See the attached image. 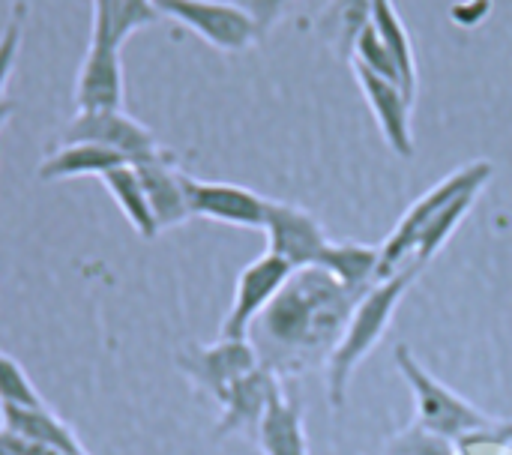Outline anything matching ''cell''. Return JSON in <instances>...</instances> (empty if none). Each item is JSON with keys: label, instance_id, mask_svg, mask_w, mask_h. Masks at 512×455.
<instances>
[{"label": "cell", "instance_id": "6da1fadb", "mask_svg": "<svg viewBox=\"0 0 512 455\" xmlns=\"http://www.w3.org/2000/svg\"><path fill=\"white\" fill-rule=\"evenodd\" d=\"M360 300L321 267L294 270L249 330L261 369L291 378L327 366Z\"/></svg>", "mask_w": 512, "mask_h": 455}, {"label": "cell", "instance_id": "7a4b0ae2", "mask_svg": "<svg viewBox=\"0 0 512 455\" xmlns=\"http://www.w3.org/2000/svg\"><path fill=\"white\" fill-rule=\"evenodd\" d=\"M426 267H420L417 261H408L399 273H393L390 279L375 282L363 300L357 303L336 351L327 360V393H330V405L342 408L345 396H348V384L351 375L357 372V366L378 348V342L387 336V327L402 303V297L411 291V285L417 282V276Z\"/></svg>", "mask_w": 512, "mask_h": 455}, {"label": "cell", "instance_id": "3957f363", "mask_svg": "<svg viewBox=\"0 0 512 455\" xmlns=\"http://www.w3.org/2000/svg\"><path fill=\"white\" fill-rule=\"evenodd\" d=\"M393 363L414 396V423L417 426H423L453 444L477 438V435H492L498 429L489 414H483L465 396L453 393L438 378H432L408 345H396Z\"/></svg>", "mask_w": 512, "mask_h": 455}, {"label": "cell", "instance_id": "277c9868", "mask_svg": "<svg viewBox=\"0 0 512 455\" xmlns=\"http://www.w3.org/2000/svg\"><path fill=\"white\" fill-rule=\"evenodd\" d=\"M492 174H495V165L486 162V159H477V162H468V165L456 168V171L447 174L441 183H435L426 195H420V198L405 210V216L399 219V225L393 228V234L378 246V249H381L378 279H390L393 273H399V270L411 261V255H414L420 237L429 231V225L438 219V213H441L453 198H459L462 192H468V189H486V186L492 183Z\"/></svg>", "mask_w": 512, "mask_h": 455}, {"label": "cell", "instance_id": "5b68a950", "mask_svg": "<svg viewBox=\"0 0 512 455\" xmlns=\"http://www.w3.org/2000/svg\"><path fill=\"white\" fill-rule=\"evenodd\" d=\"M159 15L180 21L183 27H189L195 36H201L207 45L237 54L252 48L261 33L255 27V21L231 0H153Z\"/></svg>", "mask_w": 512, "mask_h": 455}, {"label": "cell", "instance_id": "8992f818", "mask_svg": "<svg viewBox=\"0 0 512 455\" xmlns=\"http://www.w3.org/2000/svg\"><path fill=\"white\" fill-rule=\"evenodd\" d=\"M177 366L201 393L222 405L231 387L252 375L261 363L249 339H216L213 345H189L177 354Z\"/></svg>", "mask_w": 512, "mask_h": 455}, {"label": "cell", "instance_id": "52a82bcc", "mask_svg": "<svg viewBox=\"0 0 512 455\" xmlns=\"http://www.w3.org/2000/svg\"><path fill=\"white\" fill-rule=\"evenodd\" d=\"M63 141H87V144L114 150L129 165H141V162H150V159H159V156L168 153L156 141V135L144 123L129 117L126 111L75 114L63 129Z\"/></svg>", "mask_w": 512, "mask_h": 455}, {"label": "cell", "instance_id": "ba28073f", "mask_svg": "<svg viewBox=\"0 0 512 455\" xmlns=\"http://www.w3.org/2000/svg\"><path fill=\"white\" fill-rule=\"evenodd\" d=\"M261 231L267 234V252L285 261L291 270L315 267L330 243L321 219L291 201H270Z\"/></svg>", "mask_w": 512, "mask_h": 455}, {"label": "cell", "instance_id": "9c48e42d", "mask_svg": "<svg viewBox=\"0 0 512 455\" xmlns=\"http://www.w3.org/2000/svg\"><path fill=\"white\" fill-rule=\"evenodd\" d=\"M291 267L279 261L276 255H261L249 267L240 270L237 285H234V300L231 309L222 321L219 339H249L252 324L264 315V309L276 300V294L285 288L291 279Z\"/></svg>", "mask_w": 512, "mask_h": 455}, {"label": "cell", "instance_id": "30bf717a", "mask_svg": "<svg viewBox=\"0 0 512 455\" xmlns=\"http://www.w3.org/2000/svg\"><path fill=\"white\" fill-rule=\"evenodd\" d=\"M186 204H189V216L261 231L270 198H261L258 192L237 183H210L186 174Z\"/></svg>", "mask_w": 512, "mask_h": 455}, {"label": "cell", "instance_id": "8fae6325", "mask_svg": "<svg viewBox=\"0 0 512 455\" xmlns=\"http://www.w3.org/2000/svg\"><path fill=\"white\" fill-rule=\"evenodd\" d=\"M354 66V75H357V84L378 120V129L387 141V147L402 156V159H411L417 144H414V126H411V111H414V102L405 96V90L357 63Z\"/></svg>", "mask_w": 512, "mask_h": 455}, {"label": "cell", "instance_id": "7c38bea8", "mask_svg": "<svg viewBox=\"0 0 512 455\" xmlns=\"http://www.w3.org/2000/svg\"><path fill=\"white\" fill-rule=\"evenodd\" d=\"M123 111V63L120 48L90 42L75 78V114Z\"/></svg>", "mask_w": 512, "mask_h": 455}, {"label": "cell", "instance_id": "4fadbf2b", "mask_svg": "<svg viewBox=\"0 0 512 455\" xmlns=\"http://www.w3.org/2000/svg\"><path fill=\"white\" fill-rule=\"evenodd\" d=\"M141 177L147 204L153 210V219L159 231L177 228L189 219V204H186V174L177 168L174 153H165L159 159L132 165Z\"/></svg>", "mask_w": 512, "mask_h": 455}, {"label": "cell", "instance_id": "5bb4252c", "mask_svg": "<svg viewBox=\"0 0 512 455\" xmlns=\"http://www.w3.org/2000/svg\"><path fill=\"white\" fill-rule=\"evenodd\" d=\"M279 378L267 369H255L252 375H246L243 381H237L231 387V393L225 396V402L219 405L222 408V417H219V426H216V435H234V432H258V423L261 417L267 414V405L273 399V393L279 390Z\"/></svg>", "mask_w": 512, "mask_h": 455}, {"label": "cell", "instance_id": "9a60e30c", "mask_svg": "<svg viewBox=\"0 0 512 455\" xmlns=\"http://www.w3.org/2000/svg\"><path fill=\"white\" fill-rule=\"evenodd\" d=\"M0 429L39 447L87 455L75 432L48 405H0Z\"/></svg>", "mask_w": 512, "mask_h": 455}, {"label": "cell", "instance_id": "2e32d148", "mask_svg": "<svg viewBox=\"0 0 512 455\" xmlns=\"http://www.w3.org/2000/svg\"><path fill=\"white\" fill-rule=\"evenodd\" d=\"M258 450L264 455H309L306 429H303V408L300 402L288 399L282 387L273 393L267 414L255 432Z\"/></svg>", "mask_w": 512, "mask_h": 455}, {"label": "cell", "instance_id": "e0dca14e", "mask_svg": "<svg viewBox=\"0 0 512 455\" xmlns=\"http://www.w3.org/2000/svg\"><path fill=\"white\" fill-rule=\"evenodd\" d=\"M117 165H129L114 150L87 144V141H63L54 153H48L39 165V180L57 183V180H75V177H102Z\"/></svg>", "mask_w": 512, "mask_h": 455}, {"label": "cell", "instance_id": "ac0fdd59", "mask_svg": "<svg viewBox=\"0 0 512 455\" xmlns=\"http://www.w3.org/2000/svg\"><path fill=\"white\" fill-rule=\"evenodd\" d=\"M315 267L327 270L342 288L354 294H366L375 282H381L378 279L381 249L369 243H333L330 240Z\"/></svg>", "mask_w": 512, "mask_h": 455}, {"label": "cell", "instance_id": "d6986e66", "mask_svg": "<svg viewBox=\"0 0 512 455\" xmlns=\"http://www.w3.org/2000/svg\"><path fill=\"white\" fill-rule=\"evenodd\" d=\"M372 24V0H327L315 18V36H321L339 60L351 63L360 33Z\"/></svg>", "mask_w": 512, "mask_h": 455}, {"label": "cell", "instance_id": "ffe728a7", "mask_svg": "<svg viewBox=\"0 0 512 455\" xmlns=\"http://www.w3.org/2000/svg\"><path fill=\"white\" fill-rule=\"evenodd\" d=\"M162 15L153 0H105L93 6V30L90 42H105L111 48H123V42L141 30L156 24Z\"/></svg>", "mask_w": 512, "mask_h": 455}, {"label": "cell", "instance_id": "44dd1931", "mask_svg": "<svg viewBox=\"0 0 512 455\" xmlns=\"http://www.w3.org/2000/svg\"><path fill=\"white\" fill-rule=\"evenodd\" d=\"M372 27L375 33L381 36V42L387 45V51L393 54L396 60V69H399V78H402V90L411 102H417V51H414V42H411V33L396 9L393 0H372Z\"/></svg>", "mask_w": 512, "mask_h": 455}, {"label": "cell", "instance_id": "7402d4cb", "mask_svg": "<svg viewBox=\"0 0 512 455\" xmlns=\"http://www.w3.org/2000/svg\"><path fill=\"white\" fill-rule=\"evenodd\" d=\"M99 180L108 189V195L114 198V204L120 207V213L129 219V225L135 228V234L144 237V240H153L159 234V225H156L153 210L147 204V195H144V186H141L138 171L132 165H117L108 174H102Z\"/></svg>", "mask_w": 512, "mask_h": 455}, {"label": "cell", "instance_id": "603a6c76", "mask_svg": "<svg viewBox=\"0 0 512 455\" xmlns=\"http://www.w3.org/2000/svg\"><path fill=\"white\" fill-rule=\"evenodd\" d=\"M480 195H483V189H468V192H462L459 198H453V201L438 213V219L429 225V231L420 237V243H417L411 261H417L420 267H426V264L447 246V240L456 234V228L462 225V219L474 210V204H477Z\"/></svg>", "mask_w": 512, "mask_h": 455}, {"label": "cell", "instance_id": "cb8c5ba5", "mask_svg": "<svg viewBox=\"0 0 512 455\" xmlns=\"http://www.w3.org/2000/svg\"><path fill=\"white\" fill-rule=\"evenodd\" d=\"M351 63H357V66H363V69H369V72H375V75H381V78H387V81L402 87L396 60H393V54L387 51V45L381 42V36L375 33L372 24L360 33V39L354 45V54H351Z\"/></svg>", "mask_w": 512, "mask_h": 455}, {"label": "cell", "instance_id": "d4e9b609", "mask_svg": "<svg viewBox=\"0 0 512 455\" xmlns=\"http://www.w3.org/2000/svg\"><path fill=\"white\" fill-rule=\"evenodd\" d=\"M0 405H45L21 363L0 351Z\"/></svg>", "mask_w": 512, "mask_h": 455}, {"label": "cell", "instance_id": "484cf974", "mask_svg": "<svg viewBox=\"0 0 512 455\" xmlns=\"http://www.w3.org/2000/svg\"><path fill=\"white\" fill-rule=\"evenodd\" d=\"M387 455H456V444L414 423L390 441Z\"/></svg>", "mask_w": 512, "mask_h": 455}, {"label": "cell", "instance_id": "4316f807", "mask_svg": "<svg viewBox=\"0 0 512 455\" xmlns=\"http://www.w3.org/2000/svg\"><path fill=\"white\" fill-rule=\"evenodd\" d=\"M21 36H24V3H15L12 6V15L0 33V102L6 99V84L15 72V60H18V51H21Z\"/></svg>", "mask_w": 512, "mask_h": 455}, {"label": "cell", "instance_id": "83f0119b", "mask_svg": "<svg viewBox=\"0 0 512 455\" xmlns=\"http://www.w3.org/2000/svg\"><path fill=\"white\" fill-rule=\"evenodd\" d=\"M234 3L255 21L258 33L267 36V33L282 21V15L288 12V6H291L294 0H234Z\"/></svg>", "mask_w": 512, "mask_h": 455}, {"label": "cell", "instance_id": "f1b7e54d", "mask_svg": "<svg viewBox=\"0 0 512 455\" xmlns=\"http://www.w3.org/2000/svg\"><path fill=\"white\" fill-rule=\"evenodd\" d=\"M0 455H72L60 453V450H51V447H39V444H30L24 438H15L9 432L0 429Z\"/></svg>", "mask_w": 512, "mask_h": 455}, {"label": "cell", "instance_id": "f546056e", "mask_svg": "<svg viewBox=\"0 0 512 455\" xmlns=\"http://www.w3.org/2000/svg\"><path fill=\"white\" fill-rule=\"evenodd\" d=\"M12 114H15V102H12V99H3V102H0V132H3V126L9 123Z\"/></svg>", "mask_w": 512, "mask_h": 455}, {"label": "cell", "instance_id": "4dcf8cb0", "mask_svg": "<svg viewBox=\"0 0 512 455\" xmlns=\"http://www.w3.org/2000/svg\"><path fill=\"white\" fill-rule=\"evenodd\" d=\"M99 3H105V0H93V6H99Z\"/></svg>", "mask_w": 512, "mask_h": 455}]
</instances>
